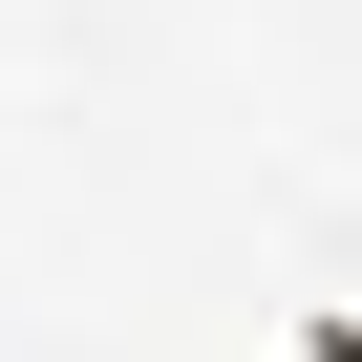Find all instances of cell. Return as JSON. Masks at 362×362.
Masks as SVG:
<instances>
[{
  "label": "cell",
  "mask_w": 362,
  "mask_h": 362,
  "mask_svg": "<svg viewBox=\"0 0 362 362\" xmlns=\"http://www.w3.org/2000/svg\"><path fill=\"white\" fill-rule=\"evenodd\" d=\"M320 362H362V320H320Z\"/></svg>",
  "instance_id": "cell-1"
}]
</instances>
